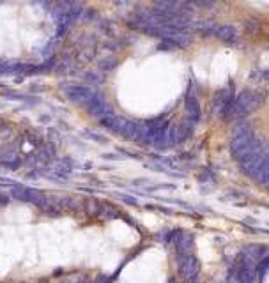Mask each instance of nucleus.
Masks as SVG:
<instances>
[{
  "label": "nucleus",
  "instance_id": "f257e3e1",
  "mask_svg": "<svg viewBox=\"0 0 269 283\" xmlns=\"http://www.w3.org/2000/svg\"><path fill=\"white\" fill-rule=\"evenodd\" d=\"M197 271H199V265H197L195 258H188V260H186V264L182 265V273H184L186 278L195 276V274H197Z\"/></svg>",
  "mask_w": 269,
  "mask_h": 283
}]
</instances>
